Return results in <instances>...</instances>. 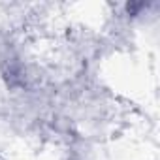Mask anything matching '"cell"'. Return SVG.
Here are the masks:
<instances>
[{
  "instance_id": "obj_1",
  "label": "cell",
  "mask_w": 160,
  "mask_h": 160,
  "mask_svg": "<svg viewBox=\"0 0 160 160\" xmlns=\"http://www.w3.org/2000/svg\"><path fill=\"white\" fill-rule=\"evenodd\" d=\"M0 160H4V154H2V152H0Z\"/></svg>"
}]
</instances>
